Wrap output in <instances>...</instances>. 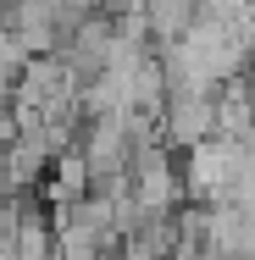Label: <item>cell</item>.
Returning a JSON list of instances; mask_svg holds the SVG:
<instances>
[{"label": "cell", "instance_id": "6da1fadb", "mask_svg": "<svg viewBox=\"0 0 255 260\" xmlns=\"http://www.w3.org/2000/svg\"><path fill=\"white\" fill-rule=\"evenodd\" d=\"M166 139L183 150L216 139V100L205 89H172L166 94Z\"/></svg>", "mask_w": 255, "mask_h": 260}, {"label": "cell", "instance_id": "7a4b0ae2", "mask_svg": "<svg viewBox=\"0 0 255 260\" xmlns=\"http://www.w3.org/2000/svg\"><path fill=\"white\" fill-rule=\"evenodd\" d=\"M89 183H95V177H89V166H83V155L72 150V155H61V160H55L50 200H55V205H72V200H83V194H89Z\"/></svg>", "mask_w": 255, "mask_h": 260}]
</instances>
